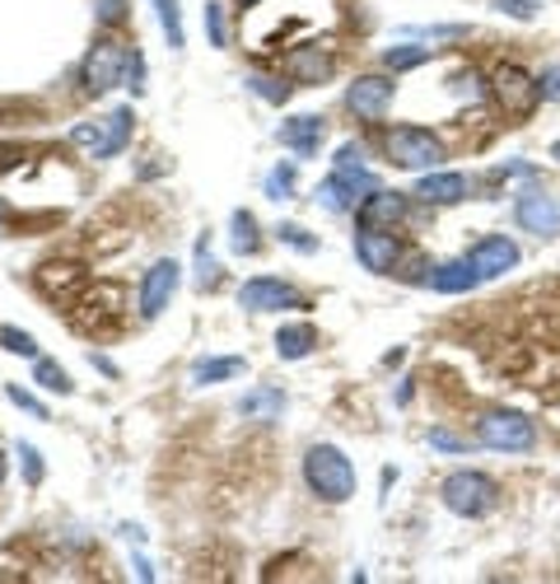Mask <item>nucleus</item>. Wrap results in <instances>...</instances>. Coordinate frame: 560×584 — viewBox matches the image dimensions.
<instances>
[{
    "instance_id": "obj_34",
    "label": "nucleus",
    "mask_w": 560,
    "mask_h": 584,
    "mask_svg": "<svg viewBox=\"0 0 560 584\" xmlns=\"http://www.w3.org/2000/svg\"><path fill=\"white\" fill-rule=\"evenodd\" d=\"M19 458H24V477H29V486L43 482V454H37L33 444H19Z\"/></svg>"
},
{
    "instance_id": "obj_24",
    "label": "nucleus",
    "mask_w": 560,
    "mask_h": 584,
    "mask_svg": "<svg viewBox=\"0 0 560 584\" xmlns=\"http://www.w3.org/2000/svg\"><path fill=\"white\" fill-rule=\"evenodd\" d=\"M159 10V29H164L169 47H183V10H177V0H154Z\"/></svg>"
},
{
    "instance_id": "obj_13",
    "label": "nucleus",
    "mask_w": 560,
    "mask_h": 584,
    "mask_svg": "<svg viewBox=\"0 0 560 584\" xmlns=\"http://www.w3.org/2000/svg\"><path fill=\"white\" fill-rule=\"evenodd\" d=\"M467 262H472V271L482 281H495V277H505V271L518 267V248H514V239H505V234H491V239L472 244Z\"/></svg>"
},
{
    "instance_id": "obj_7",
    "label": "nucleus",
    "mask_w": 560,
    "mask_h": 584,
    "mask_svg": "<svg viewBox=\"0 0 560 584\" xmlns=\"http://www.w3.org/2000/svg\"><path fill=\"white\" fill-rule=\"evenodd\" d=\"M514 220H518V229L537 234V239H556L560 234V197H551L542 187H528L514 206Z\"/></svg>"
},
{
    "instance_id": "obj_19",
    "label": "nucleus",
    "mask_w": 560,
    "mask_h": 584,
    "mask_svg": "<svg viewBox=\"0 0 560 584\" xmlns=\"http://www.w3.org/2000/svg\"><path fill=\"white\" fill-rule=\"evenodd\" d=\"M313 346H317V333L309 323H290V327L276 333V356L280 360H304V356H313Z\"/></svg>"
},
{
    "instance_id": "obj_4",
    "label": "nucleus",
    "mask_w": 560,
    "mask_h": 584,
    "mask_svg": "<svg viewBox=\"0 0 560 584\" xmlns=\"http://www.w3.org/2000/svg\"><path fill=\"white\" fill-rule=\"evenodd\" d=\"M127 66H131V52L127 43H117V37H104V43H94L85 66H79V85L89 94H108L127 80Z\"/></svg>"
},
{
    "instance_id": "obj_39",
    "label": "nucleus",
    "mask_w": 560,
    "mask_h": 584,
    "mask_svg": "<svg viewBox=\"0 0 560 584\" xmlns=\"http://www.w3.org/2000/svg\"><path fill=\"white\" fill-rule=\"evenodd\" d=\"M542 99H560V66L542 75Z\"/></svg>"
},
{
    "instance_id": "obj_38",
    "label": "nucleus",
    "mask_w": 560,
    "mask_h": 584,
    "mask_svg": "<svg viewBox=\"0 0 560 584\" xmlns=\"http://www.w3.org/2000/svg\"><path fill=\"white\" fill-rule=\"evenodd\" d=\"M127 80H131V89L140 94V89H146V85H140V80H146V62H140V52H131V66H127Z\"/></svg>"
},
{
    "instance_id": "obj_25",
    "label": "nucleus",
    "mask_w": 560,
    "mask_h": 584,
    "mask_svg": "<svg viewBox=\"0 0 560 584\" xmlns=\"http://www.w3.org/2000/svg\"><path fill=\"white\" fill-rule=\"evenodd\" d=\"M420 62H430V47L402 43V47H388V52H384V66H388V71H411V66H420Z\"/></svg>"
},
{
    "instance_id": "obj_36",
    "label": "nucleus",
    "mask_w": 560,
    "mask_h": 584,
    "mask_svg": "<svg viewBox=\"0 0 560 584\" xmlns=\"http://www.w3.org/2000/svg\"><path fill=\"white\" fill-rule=\"evenodd\" d=\"M336 169H365V150L346 141L342 150H336Z\"/></svg>"
},
{
    "instance_id": "obj_8",
    "label": "nucleus",
    "mask_w": 560,
    "mask_h": 584,
    "mask_svg": "<svg viewBox=\"0 0 560 584\" xmlns=\"http://www.w3.org/2000/svg\"><path fill=\"white\" fill-rule=\"evenodd\" d=\"M177 281H183V267H177L173 258H159L146 281H140V318H159L169 309V300L177 295Z\"/></svg>"
},
{
    "instance_id": "obj_18",
    "label": "nucleus",
    "mask_w": 560,
    "mask_h": 584,
    "mask_svg": "<svg viewBox=\"0 0 560 584\" xmlns=\"http://www.w3.org/2000/svg\"><path fill=\"white\" fill-rule=\"evenodd\" d=\"M280 412H286V393L280 388H252V393L238 398V417L248 421H280Z\"/></svg>"
},
{
    "instance_id": "obj_23",
    "label": "nucleus",
    "mask_w": 560,
    "mask_h": 584,
    "mask_svg": "<svg viewBox=\"0 0 560 584\" xmlns=\"http://www.w3.org/2000/svg\"><path fill=\"white\" fill-rule=\"evenodd\" d=\"M33 379H37V383H43V388H47V393H62V398H66V393H75V383H71V375H66V369H62V365H56V360H37V365H33Z\"/></svg>"
},
{
    "instance_id": "obj_1",
    "label": "nucleus",
    "mask_w": 560,
    "mask_h": 584,
    "mask_svg": "<svg viewBox=\"0 0 560 584\" xmlns=\"http://www.w3.org/2000/svg\"><path fill=\"white\" fill-rule=\"evenodd\" d=\"M304 482H309V491L327 505H342L355 496V467L336 444H313L304 454Z\"/></svg>"
},
{
    "instance_id": "obj_9",
    "label": "nucleus",
    "mask_w": 560,
    "mask_h": 584,
    "mask_svg": "<svg viewBox=\"0 0 560 584\" xmlns=\"http://www.w3.org/2000/svg\"><path fill=\"white\" fill-rule=\"evenodd\" d=\"M238 304H244L248 314H276V309H299V290L276 277H252L238 290Z\"/></svg>"
},
{
    "instance_id": "obj_41",
    "label": "nucleus",
    "mask_w": 560,
    "mask_h": 584,
    "mask_svg": "<svg viewBox=\"0 0 560 584\" xmlns=\"http://www.w3.org/2000/svg\"><path fill=\"white\" fill-rule=\"evenodd\" d=\"M238 6H244V10H248V6H257V0H238Z\"/></svg>"
},
{
    "instance_id": "obj_26",
    "label": "nucleus",
    "mask_w": 560,
    "mask_h": 584,
    "mask_svg": "<svg viewBox=\"0 0 560 584\" xmlns=\"http://www.w3.org/2000/svg\"><path fill=\"white\" fill-rule=\"evenodd\" d=\"M196 285H202V290H215L219 285V262H215V252H211L206 239L196 244Z\"/></svg>"
},
{
    "instance_id": "obj_11",
    "label": "nucleus",
    "mask_w": 560,
    "mask_h": 584,
    "mask_svg": "<svg viewBox=\"0 0 560 584\" xmlns=\"http://www.w3.org/2000/svg\"><path fill=\"white\" fill-rule=\"evenodd\" d=\"M397 239H392V229H374V225H359L355 234V258L365 271H374V277H388V271L397 267Z\"/></svg>"
},
{
    "instance_id": "obj_21",
    "label": "nucleus",
    "mask_w": 560,
    "mask_h": 584,
    "mask_svg": "<svg viewBox=\"0 0 560 584\" xmlns=\"http://www.w3.org/2000/svg\"><path fill=\"white\" fill-rule=\"evenodd\" d=\"M248 360L244 356H219V360H196L192 365V383H225L234 375H244Z\"/></svg>"
},
{
    "instance_id": "obj_10",
    "label": "nucleus",
    "mask_w": 560,
    "mask_h": 584,
    "mask_svg": "<svg viewBox=\"0 0 560 584\" xmlns=\"http://www.w3.org/2000/svg\"><path fill=\"white\" fill-rule=\"evenodd\" d=\"M495 99L505 104V112L524 117V112H532L537 99H542V80H532V75H524L518 66H499L495 71Z\"/></svg>"
},
{
    "instance_id": "obj_5",
    "label": "nucleus",
    "mask_w": 560,
    "mask_h": 584,
    "mask_svg": "<svg viewBox=\"0 0 560 584\" xmlns=\"http://www.w3.org/2000/svg\"><path fill=\"white\" fill-rule=\"evenodd\" d=\"M384 150H388V160L397 169H411V173H430V169H439V160H444V145H439V136L420 131V127H397V131H388Z\"/></svg>"
},
{
    "instance_id": "obj_33",
    "label": "nucleus",
    "mask_w": 560,
    "mask_h": 584,
    "mask_svg": "<svg viewBox=\"0 0 560 584\" xmlns=\"http://www.w3.org/2000/svg\"><path fill=\"white\" fill-rule=\"evenodd\" d=\"M6 398H10L14 407H24V412H29V417H37V421H47V407H43V402H37L33 393H24V388H19V383H10V388H6Z\"/></svg>"
},
{
    "instance_id": "obj_6",
    "label": "nucleus",
    "mask_w": 560,
    "mask_h": 584,
    "mask_svg": "<svg viewBox=\"0 0 560 584\" xmlns=\"http://www.w3.org/2000/svg\"><path fill=\"white\" fill-rule=\"evenodd\" d=\"M476 440L495 454H528L537 444V425L518 412H486L476 421Z\"/></svg>"
},
{
    "instance_id": "obj_3",
    "label": "nucleus",
    "mask_w": 560,
    "mask_h": 584,
    "mask_svg": "<svg viewBox=\"0 0 560 584\" xmlns=\"http://www.w3.org/2000/svg\"><path fill=\"white\" fill-rule=\"evenodd\" d=\"M439 496H444V505L453 515L482 519L499 505V486L486 473H453V477H444V486H439Z\"/></svg>"
},
{
    "instance_id": "obj_17",
    "label": "nucleus",
    "mask_w": 560,
    "mask_h": 584,
    "mask_svg": "<svg viewBox=\"0 0 560 584\" xmlns=\"http://www.w3.org/2000/svg\"><path fill=\"white\" fill-rule=\"evenodd\" d=\"M407 216V197L402 192H369L365 202H359V225H374V229H392L397 220Z\"/></svg>"
},
{
    "instance_id": "obj_32",
    "label": "nucleus",
    "mask_w": 560,
    "mask_h": 584,
    "mask_svg": "<svg viewBox=\"0 0 560 584\" xmlns=\"http://www.w3.org/2000/svg\"><path fill=\"white\" fill-rule=\"evenodd\" d=\"M94 19L104 29H117L127 19V0H94Z\"/></svg>"
},
{
    "instance_id": "obj_27",
    "label": "nucleus",
    "mask_w": 560,
    "mask_h": 584,
    "mask_svg": "<svg viewBox=\"0 0 560 584\" xmlns=\"http://www.w3.org/2000/svg\"><path fill=\"white\" fill-rule=\"evenodd\" d=\"M248 89L257 94V99H267V104H286L290 99V85H280V80H271V75H248Z\"/></svg>"
},
{
    "instance_id": "obj_22",
    "label": "nucleus",
    "mask_w": 560,
    "mask_h": 584,
    "mask_svg": "<svg viewBox=\"0 0 560 584\" xmlns=\"http://www.w3.org/2000/svg\"><path fill=\"white\" fill-rule=\"evenodd\" d=\"M229 248L238 252V258H252V252L262 248V239H257L252 210H234V216H229Z\"/></svg>"
},
{
    "instance_id": "obj_2",
    "label": "nucleus",
    "mask_w": 560,
    "mask_h": 584,
    "mask_svg": "<svg viewBox=\"0 0 560 584\" xmlns=\"http://www.w3.org/2000/svg\"><path fill=\"white\" fill-rule=\"evenodd\" d=\"M131 127H136V112H131V104H122V108H112L108 117H98V122H79L71 131V141L79 150H89L94 160H112V154L127 150Z\"/></svg>"
},
{
    "instance_id": "obj_40",
    "label": "nucleus",
    "mask_w": 560,
    "mask_h": 584,
    "mask_svg": "<svg viewBox=\"0 0 560 584\" xmlns=\"http://www.w3.org/2000/svg\"><path fill=\"white\" fill-rule=\"evenodd\" d=\"M0 482H6V458H0Z\"/></svg>"
},
{
    "instance_id": "obj_12",
    "label": "nucleus",
    "mask_w": 560,
    "mask_h": 584,
    "mask_svg": "<svg viewBox=\"0 0 560 584\" xmlns=\"http://www.w3.org/2000/svg\"><path fill=\"white\" fill-rule=\"evenodd\" d=\"M392 104V80L388 75H359V80L346 89V108L359 117V122H378Z\"/></svg>"
},
{
    "instance_id": "obj_31",
    "label": "nucleus",
    "mask_w": 560,
    "mask_h": 584,
    "mask_svg": "<svg viewBox=\"0 0 560 584\" xmlns=\"http://www.w3.org/2000/svg\"><path fill=\"white\" fill-rule=\"evenodd\" d=\"M276 234H280V244H290L294 252H317V239H313L304 225H280Z\"/></svg>"
},
{
    "instance_id": "obj_29",
    "label": "nucleus",
    "mask_w": 560,
    "mask_h": 584,
    "mask_svg": "<svg viewBox=\"0 0 560 584\" xmlns=\"http://www.w3.org/2000/svg\"><path fill=\"white\" fill-rule=\"evenodd\" d=\"M202 24H206V33H211V47H229V29H225V10H219V6H215V0H211V6L202 10Z\"/></svg>"
},
{
    "instance_id": "obj_30",
    "label": "nucleus",
    "mask_w": 560,
    "mask_h": 584,
    "mask_svg": "<svg viewBox=\"0 0 560 584\" xmlns=\"http://www.w3.org/2000/svg\"><path fill=\"white\" fill-rule=\"evenodd\" d=\"M0 346L10 350V356H37V342L29 337V333H19V327H0Z\"/></svg>"
},
{
    "instance_id": "obj_15",
    "label": "nucleus",
    "mask_w": 560,
    "mask_h": 584,
    "mask_svg": "<svg viewBox=\"0 0 560 584\" xmlns=\"http://www.w3.org/2000/svg\"><path fill=\"white\" fill-rule=\"evenodd\" d=\"M323 136H327V122L323 117H313V112H304V117H290V122H280V145L286 150H294V154H317V145H323Z\"/></svg>"
},
{
    "instance_id": "obj_28",
    "label": "nucleus",
    "mask_w": 560,
    "mask_h": 584,
    "mask_svg": "<svg viewBox=\"0 0 560 584\" xmlns=\"http://www.w3.org/2000/svg\"><path fill=\"white\" fill-rule=\"evenodd\" d=\"M267 197H271V202L294 197V164H280V169L267 173Z\"/></svg>"
},
{
    "instance_id": "obj_20",
    "label": "nucleus",
    "mask_w": 560,
    "mask_h": 584,
    "mask_svg": "<svg viewBox=\"0 0 560 584\" xmlns=\"http://www.w3.org/2000/svg\"><path fill=\"white\" fill-rule=\"evenodd\" d=\"M476 281H482V277L472 271L467 258H463V262H444V267H434V271H430V285H434V290H444V295H467V290H472Z\"/></svg>"
},
{
    "instance_id": "obj_14",
    "label": "nucleus",
    "mask_w": 560,
    "mask_h": 584,
    "mask_svg": "<svg viewBox=\"0 0 560 584\" xmlns=\"http://www.w3.org/2000/svg\"><path fill=\"white\" fill-rule=\"evenodd\" d=\"M332 71H336V62H332V52H323V47H294L290 56H286V75L294 85H323V80H332Z\"/></svg>"
},
{
    "instance_id": "obj_16",
    "label": "nucleus",
    "mask_w": 560,
    "mask_h": 584,
    "mask_svg": "<svg viewBox=\"0 0 560 584\" xmlns=\"http://www.w3.org/2000/svg\"><path fill=\"white\" fill-rule=\"evenodd\" d=\"M416 197L430 202V206H453V202L467 197V179H463V173H439V169H430V173H420Z\"/></svg>"
},
{
    "instance_id": "obj_37",
    "label": "nucleus",
    "mask_w": 560,
    "mask_h": 584,
    "mask_svg": "<svg viewBox=\"0 0 560 584\" xmlns=\"http://www.w3.org/2000/svg\"><path fill=\"white\" fill-rule=\"evenodd\" d=\"M430 444H434V450H449V454H463L467 450V440H457L449 431H430Z\"/></svg>"
},
{
    "instance_id": "obj_35",
    "label": "nucleus",
    "mask_w": 560,
    "mask_h": 584,
    "mask_svg": "<svg viewBox=\"0 0 560 584\" xmlns=\"http://www.w3.org/2000/svg\"><path fill=\"white\" fill-rule=\"evenodd\" d=\"M495 10L509 14V19H524V24H528V19H532V0H495Z\"/></svg>"
}]
</instances>
